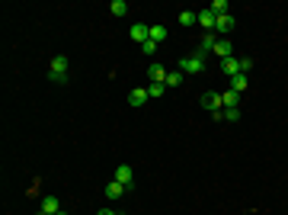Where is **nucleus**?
Masks as SVG:
<instances>
[{"instance_id":"aec40b11","label":"nucleus","mask_w":288,"mask_h":215,"mask_svg":"<svg viewBox=\"0 0 288 215\" xmlns=\"http://www.w3.org/2000/svg\"><path fill=\"white\" fill-rule=\"evenodd\" d=\"M228 10H231V6H228V0H215V3H211V13H215V16H224Z\"/></svg>"},{"instance_id":"dca6fc26","label":"nucleus","mask_w":288,"mask_h":215,"mask_svg":"<svg viewBox=\"0 0 288 215\" xmlns=\"http://www.w3.org/2000/svg\"><path fill=\"white\" fill-rule=\"evenodd\" d=\"M237 97H240V93H234V90H224V93H221V103H224V109H237Z\"/></svg>"},{"instance_id":"f257e3e1","label":"nucleus","mask_w":288,"mask_h":215,"mask_svg":"<svg viewBox=\"0 0 288 215\" xmlns=\"http://www.w3.org/2000/svg\"><path fill=\"white\" fill-rule=\"evenodd\" d=\"M48 80H51V84H64L67 80V58L64 55L51 58V64H48Z\"/></svg>"},{"instance_id":"1a4fd4ad","label":"nucleus","mask_w":288,"mask_h":215,"mask_svg":"<svg viewBox=\"0 0 288 215\" xmlns=\"http://www.w3.org/2000/svg\"><path fill=\"white\" fill-rule=\"evenodd\" d=\"M211 52H215L218 58H231V55H234V45H231V39H218Z\"/></svg>"},{"instance_id":"5701e85b","label":"nucleus","mask_w":288,"mask_h":215,"mask_svg":"<svg viewBox=\"0 0 288 215\" xmlns=\"http://www.w3.org/2000/svg\"><path fill=\"white\" fill-rule=\"evenodd\" d=\"M253 64H256L253 58H240V74H250V71H253Z\"/></svg>"},{"instance_id":"a878e982","label":"nucleus","mask_w":288,"mask_h":215,"mask_svg":"<svg viewBox=\"0 0 288 215\" xmlns=\"http://www.w3.org/2000/svg\"><path fill=\"white\" fill-rule=\"evenodd\" d=\"M96 215H119V212H112V209H99Z\"/></svg>"},{"instance_id":"6e6552de","label":"nucleus","mask_w":288,"mask_h":215,"mask_svg":"<svg viewBox=\"0 0 288 215\" xmlns=\"http://www.w3.org/2000/svg\"><path fill=\"white\" fill-rule=\"evenodd\" d=\"M215 23H218V16L211 10H198V26H202V29L215 32Z\"/></svg>"},{"instance_id":"f8f14e48","label":"nucleus","mask_w":288,"mask_h":215,"mask_svg":"<svg viewBox=\"0 0 288 215\" xmlns=\"http://www.w3.org/2000/svg\"><path fill=\"white\" fill-rule=\"evenodd\" d=\"M42 212H45V215H58V212H61L58 196H42Z\"/></svg>"},{"instance_id":"4be33fe9","label":"nucleus","mask_w":288,"mask_h":215,"mask_svg":"<svg viewBox=\"0 0 288 215\" xmlns=\"http://www.w3.org/2000/svg\"><path fill=\"white\" fill-rule=\"evenodd\" d=\"M163 90H167V84H150V87H147V97L157 100V97H163Z\"/></svg>"},{"instance_id":"393cba45","label":"nucleus","mask_w":288,"mask_h":215,"mask_svg":"<svg viewBox=\"0 0 288 215\" xmlns=\"http://www.w3.org/2000/svg\"><path fill=\"white\" fill-rule=\"evenodd\" d=\"M224 119H228V122H237V119H240V109H224Z\"/></svg>"},{"instance_id":"a211bd4d","label":"nucleus","mask_w":288,"mask_h":215,"mask_svg":"<svg viewBox=\"0 0 288 215\" xmlns=\"http://www.w3.org/2000/svg\"><path fill=\"white\" fill-rule=\"evenodd\" d=\"M109 10H112V16H125V13H128V3H125V0H112V3H109Z\"/></svg>"},{"instance_id":"6ab92c4d","label":"nucleus","mask_w":288,"mask_h":215,"mask_svg":"<svg viewBox=\"0 0 288 215\" xmlns=\"http://www.w3.org/2000/svg\"><path fill=\"white\" fill-rule=\"evenodd\" d=\"M183 77H186V74H183L180 68L170 71V74H167V87H180V84H183Z\"/></svg>"},{"instance_id":"39448f33","label":"nucleus","mask_w":288,"mask_h":215,"mask_svg":"<svg viewBox=\"0 0 288 215\" xmlns=\"http://www.w3.org/2000/svg\"><path fill=\"white\" fill-rule=\"evenodd\" d=\"M202 106H205L208 112H221V109H224L221 93H205V97H202Z\"/></svg>"},{"instance_id":"423d86ee","label":"nucleus","mask_w":288,"mask_h":215,"mask_svg":"<svg viewBox=\"0 0 288 215\" xmlns=\"http://www.w3.org/2000/svg\"><path fill=\"white\" fill-rule=\"evenodd\" d=\"M147 87H135V90L132 93H128V106H144V103H147Z\"/></svg>"},{"instance_id":"4468645a","label":"nucleus","mask_w":288,"mask_h":215,"mask_svg":"<svg viewBox=\"0 0 288 215\" xmlns=\"http://www.w3.org/2000/svg\"><path fill=\"white\" fill-rule=\"evenodd\" d=\"M147 39H150V42H157V45H160V42H163V39H167V26H150V32H147Z\"/></svg>"},{"instance_id":"9d476101","label":"nucleus","mask_w":288,"mask_h":215,"mask_svg":"<svg viewBox=\"0 0 288 215\" xmlns=\"http://www.w3.org/2000/svg\"><path fill=\"white\" fill-rule=\"evenodd\" d=\"M221 71L228 74V77H237V74H240V58H234V55L224 58V61H221Z\"/></svg>"},{"instance_id":"2eb2a0df","label":"nucleus","mask_w":288,"mask_h":215,"mask_svg":"<svg viewBox=\"0 0 288 215\" xmlns=\"http://www.w3.org/2000/svg\"><path fill=\"white\" fill-rule=\"evenodd\" d=\"M195 23H198V13H192V10L180 13V26H183V29H189V26H195Z\"/></svg>"},{"instance_id":"cd10ccee","label":"nucleus","mask_w":288,"mask_h":215,"mask_svg":"<svg viewBox=\"0 0 288 215\" xmlns=\"http://www.w3.org/2000/svg\"><path fill=\"white\" fill-rule=\"evenodd\" d=\"M39 215H45V212H39Z\"/></svg>"},{"instance_id":"7ed1b4c3","label":"nucleus","mask_w":288,"mask_h":215,"mask_svg":"<svg viewBox=\"0 0 288 215\" xmlns=\"http://www.w3.org/2000/svg\"><path fill=\"white\" fill-rule=\"evenodd\" d=\"M115 180H119V183H122V186H125V190H128V186L135 183V170H132V167H128V164H119V167H115Z\"/></svg>"},{"instance_id":"412c9836","label":"nucleus","mask_w":288,"mask_h":215,"mask_svg":"<svg viewBox=\"0 0 288 215\" xmlns=\"http://www.w3.org/2000/svg\"><path fill=\"white\" fill-rule=\"evenodd\" d=\"M215 42H218V39H215V36H211V32H208V36L202 39V45H198V52H205V55H208V52L215 49Z\"/></svg>"},{"instance_id":"9b49d317","label":"nucleus","mask_w":288,"mask_h":215,"mask_svg":"<svg viewBox=\"0 0 288 215\" xmlns=\"http://www.w3.org/2000/svg\"><path fill=\"white\" fill-rule=\"evenodd\" d=\"M215 32H234V16H231V13L218 16V23H215Z\"/></svg>"},{"instance_id":"0eeeda50","label":"nucleus","mask_w":288,"mask_h":215,"mask_svg":"<svg viewBox=\"0 0 288 215\" xmlns=\"http://www.w3.org/2000/svg\"><path fill=\"white\" fill-rule=\"evenodd\" d=\"M147 32H150V26H147V23H135L128 36H132V39H135V42H138V45H144V42H147Z\"/></svg>"},{"instance_id":"f3484780","label":"nucleus","mask_w":288,"mask_h":215,"mask_svg":"<svg viewBox=\"0 0 288 215\" xmlns=\"http://www.w3.org/2000/svg\"><path fill=\"white\" fill-rule=\"evenodd\" d=\"M102 193H106V196H109V199H119V196H122V193H125V186H122V183H119V180H112V183H109V186H106V190H102Z\"/></svg>"},{"instance_id":"f03ea898","label":"nucleus","mask_w":288,"mask_h":215,"mask_svg":"<svg viewBox=\"0 0 288 215\" xmlns=\"http://www.w3.org/2000/svg\"><path fill=\"white\" fill-rule=\"evenodd\" d=\"M180 71L183 74H202L205 71V52H195V55L183 58V61H180Z\"/></svg>"},{"instance_id":"b1692460","label":"nucleus","mask_w":288,"mask_h":215,"mask_svg":"<svg viewBox=\"0 0 288 215\" xmlns=\"http://www.w3.org/2000/svg\"><path fill=\"white\" fill-rule=\"evenodd\" d=\"M141 52H144V55H147V58H150V55H154V52H157V42H150V39H147V42H144V45H141Z\"/></svg>"},{"instance_id":"ddd939ff","label":"nucleus","mask_w":288,"mask_h":215,"mask_svg":"<svg viewBox=\"0 0 288 215\" xmlns=\"http://www.w3.org/2000/svg\"><path fill=\"white\" fill-rule=\"evenodd\" d=\"M246 87H250V80H246V74H237V77H231V90H234V93H243Z\"/></svg>"},{"instance_id":"bb28decb","label":"nucleus","mask_w":288,"mask_h":215,"mask_svg":"<svg viewBox=\"0 0 288 215\" xmlns=\"http://www.w3.org/2000/svg\"><path fill=\"white\" fill-rule=\"evenodd\" d=\"M58 215H67V212H58Z\"/></svg>"},{"instance_id":"20e7f679","label":"nucleus","mask_w":288,"mask_h":215,"mask_svg":"<svg viewBox=\"0 0 288 215\" xmlns=\"http://www.w3.org/2000/svg\"><path fill=\"white\" fill-rule=\"evenodd\" d=\"M167 68H163V64H147V77H150V84H167Z\"/></svg>"}]
</instances>
